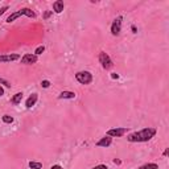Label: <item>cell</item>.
Wrapping results in <instances>:
<instances>
[{"label": "cell", "instance_id": "cell-22", "mask_svg": "<svg viewBox=\"0 0 169 169\" xmlns=\"http://www.w3.org/2000/svg\"><path fill=\"white\" fill-rule=\"evenodd\" d=\"M50 169H64V168H62L61 165H58V164H57V165H53Z\"/></svg>", "mask_w": 169, "mask_h": 169}, {"label": "cell", "instance_id": "cell-4", "mask_svg": "<svg viewBox=\"0 0 169 169\" xmlns=\"http://www.w3.org/2000/svg\"><path fill=\"white\" fill-rule=\"evenodd\" d=\"M99 62H101L102 67L106 69V70H110V69L114 66V64H112V60L110 58V55L107 53H104V52L99 53Z\"/></svg>", "mask_w": 169, "mask_h": 169}, {"label": "cell", "instance_id": "cell-3", "mask_svg": "<svg viewBox=\"0 0 169 169\" xmlns=\"http://www.w3.org/2000/svg\"><path fill=\"white\" fill-rule=\"evenodd\" d=\"M76 79L81 85H90L92 82V74L90 71H78L76 74Z\"/></svg>", "mask_w": 169, "mask_h": 169}, {"label": "cell", "instance_id": "cell-12", "mask_svg": "<svg viewBox=\"0 0 169 169\" xmlns=\"http://www.w3.org/2000/svg\"><path fill=\"white\" fill-rule=\"evenodd\" d=\"M60 99H74L76 98V92L73 91H62L60 95H58Z\"/></svg>", "mask_w": 169, "mask_h": 169}, {"label": "cell", "instance_id": "cell-7", "mask_svg": "<svg viewBox=\"0 0 169 169\" xmlns=\"http://www.w3.org/2000/svg\"><path fill=\"white\" fill-rule=\"evenodd\" d=\"M37 62V55L36 54H25L24 57L21 58V64L24 65H33Z\"/></svg>", "mask_w": 169, "mask_h": 169}, {"label": "cell", "instance_id": "cell-25", "mask_svg": "<svg viewBox=\"0 0 169 169\" xmlns=\"http://www.w3.org/2000/svg\"><path fill=\"white\" fill-rule=\"evenodd\" d=\"M52 15V12H46V13H45V16H44V17H45V18H48L49 16H50Z\"/></svg>", "mask_w": 169, "mask_h": 169}, {"label": "cell", "instance_id": "cell-11", "mask_svg": "<svg viewBox=\"0 0 169 169\" xmlns=\"http://www.w3.org/2000/svg\"><path fill=\"white\" fill-rule=\"evenodd\" d=\"M37 94H32L28 99H27V102H25V107L27 108H30V107H33V106L36 104V102H37Z\"/></svg>", "mask_w": 169, "mask_h": 169}, {"label": "cell", "instance_id": "cell-18", "mask_svg": "<svg viewBox=\"0 0 169 169\" xmlns=\"http://www.w3.org/2000/svg\"><path fill=\"white\" fill-rule=\"evenodd\" d=\"M0 85H4V86H7V87H11V83L8 82L7 79H4V78H0Z\"/></svg>", "mask_w": 169, "mask_h": 169}, {"label": "cell", "instance_id": "cell-9", "mask_svg": "<svg viewBox=\"0 0 169 169\" xmlns=\"http://www.w3.org/2000/svg\"><path fill=\"white\" fill-rule=\"evenodd\" d=\"M111 143H112V137L110 136H106V137H102L99 141H97V145L98 147H104V148H107L111 145Z\"/></svg>", "mask_w": 169, "mask_h": 169}, {"label": "cell", "instance_id": "cell-21", "mask_svg": "<svg viewBox=\"0 0 169 169\" xmlns=\"http://www.w3.org/2000/svg\"><path fill=\"white\" fill-rule=\"evenodd\" d=\"M7 9H8V7H3L2 9H0V16H2V15H3V13H4V12H5V11H7Z\"/></svg>", "mask_w": 169, "mask_h": 169}, {"label": "cell", "instance_id": "cell-6", "mask_svg": "<svg viewBox=\"0 0 169 169\" xmlns=\"http://www.w3.org/2000/svg\"><path fill=\"white\" fill-rule=\"evenodd\" d=\"M122 21H123V17L119 16L118 18H115V20H114V23H112V25H111V33L114 34V36H118L119 33H120V30H122Z\"/></svg>", "mask_w": 169, "mask_h": 169}, {"label": "cell", "instance_id": "cell-14", "mask_svg": "<svg viewBox=\"0 0 169 169\" xmlns=\"http://www.w3.org/2000/svg\"><path fill=\"white\" fill-rule=\"evenodd\" d=\"M139 169H159V165L155 164V162H148L145 165H141Z\"/></svg>", "mask_w": 169, "mask_h": 169}, {"label": "cell", "instance_id": "cell-20", "mask_svg": "<svg viewBox=\"0 0 169 169\" xmlns=\"http://www.w3.org/2000/svg\"><path fill=\"white\" fill-rule=\"evenodd\" d=\"M92 169H108L106 165H103V164H101V165H97V166H94Z\"/></svg>", "mask_w": 169, "mask_h": 169}, {"label": "cell", "instance_id": "cell-17", "mask_svg": "<svg viewBox=\"0 0 169 169\" xmlns=\"http://www.w3.org/2000/svg\"><path fill=\"white\" fill-rule=\"evenodd\" d=\"M44 50H45V46L41 45V46H39V48H37L36 50H34V54H36V55H40V54L44 53Z\"/></svg>", "mask_w": 169, "mask_h": 169}, {"label": "cell", "instance_id": "cell-8", "mask_svg": "<svg viewBox=\"0 0 169 169\" xmlns=\"http://www.w3.org/2000/svg\"><path fill=\"white\" fill-rule=\"evenodd\" d=\"M20 58V54H5V55H0V62H11V61H16Z\"/></svg>", "mask_w": 169, "mask_h": 169}, {"label": "cell", "instance_id": "cell-19", "mask_svg": "<svg viewBox=\"0 0 169 169\" xmlns=\"http://www.w3.org/2000/svg\"><path fill=\"white\" fill-rule=\"evenodd\" d=\"M41 86H42V87H45V89H46V87L50 86V82H49V81H42V82H41Z\"/></svg>", "mask_w": 169, "mask_h": 169}, {"label": "cell", "instance_id": "cell-23", "mask_svg": "<svg viewBox=\"0 0 169 169\" xmlns=\"http://www.w3.org/2000/svg\"><path fill=\"white\" fill-rule=\"evenodd\" d=\"M3 95H4V89L0 86V97H3Z\"/></svg>", "mask_w": 169, "mask_h": 169}, {"label": "cell", "instance_id": "cell-13", "mask_svg": "<svg viewBox=\"0 0 169 169\" xmlns=\"http://www.w3.org/2000/svg\"><path fill=\"white\" fill-rule=\"evenodd\" d=\"M21 99H23V92H17V94H15V97L12 98V103L18 104L21 102Z\"/></svg>", "mask_w": 169, "mask_h": 169}, {"label": "cell", "instance_id": "cell-2", "mask_svg": "<svg viewBox=\"0 0 169 169\" xmlns=\"http://www.w3.org/2000/svg\"><path fill=\"white\" fill-rule=\"evenodd\" d=\"M20 16H28V17H36V13L32 11V9H29V8H23L20 11H17V12H13L12 15L8 16L7 18V23H12V21H15L16 18H18Z\"/></svg>", "mask_w": 169, "mask_h": 169}, {"label": "cell", "instance_id": "cell-5", "mask_svg": "<svg viewBox=\"0 0 169 169\" xmlns=\"http://www.w3.org/2000/svg\"><path fill=\"white\" fill-rule=\"evenodd\" d=\"M128 132V127H120V128H111L107 131V136L110 137H122L124 134Z\"/></svg>", "mask_w": 169, "mask_h": 169}, {"label": "cell", "instance_id": "cell-15", "mask_svg": "<svg viewBox=\"0 0 169 169\" xmlns=\"http://www.w3.org/2000/svg\"><path fill=\"white\" fill-rule=\"evenodd\" d=\"M29 168H30V169H41V168H42V164H41V162L30 161V162H29Z\"/></svg>", "mask_w": 169, "mask_h": 169}, {"label": "cell", "instance_id": "cell-10", "mask_svg": "<svg viewBox=\"0 0 169 169\" xmlns=\"http://www.w3.org/2000/svg\"><path fill=\"white\" fill-rule=\"evenodd\" d=\"M64 8H65V4L62 0H57V2L53 3V11L55 13H61V12L64 11Z\"/></svg>", "mask_w": 169, "mask_h": 169}, {"label": "cell", "instance_id": "cell-24", "mask_svg": "<svg viewBox=\"0 0 169 169\" xmlns=\"http://www.w3.org/2000/svg\"><path fill=\"white\" fill-rule=\"evenodd\" d=\"M111 77H112V78H114V79H118V78H119V76H118V74H116V73H112V76H111Z\"/></svg>", "mask_w": 169, "mask_h": 169}, {"label": "cell", "instance_id": "cell-1", "mask_svg": "<svg viewBox=\"0 0 169 169\" xmlns=\"http://www.w3.org/2000/svg\"><path fill=\"white\" fill-rule=\"evenodd\" d=\"M156 135V129L152 128V127H148V128H143L140 131H136V132L131 134L127 140L131 141V143H145V141H149L155 137Z\"/></svg>", "mask_w": 169, "mask_h": 169}, {"label": "cell", "instance_id": "cell-16", "mask_svg": "<svg viewBox=\"0 0 169 169\" xmlns=\"http://www.w3.org/2000/svg\"><path fill=\"white\" fill-rule=\"evenodd\" d=\"M2 119H3V122H4V123H7V124H11L12 122H13V118L9 116V115H4Z\"/></svg>", "mask_w": 169, "mask_h": 169}]
</instances>
